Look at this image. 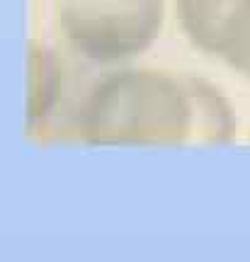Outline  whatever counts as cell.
<instances>
[{"instance_id": "obj_2", "label": "cell", "mask_w": 250, "mask_h": 262, "mask_svg": "<svg viewBox=\"0 0 250 262\" xmlns=\"http://www.w3.org/2000/svg\"><path fill=\"white\" fill-rule=\"evenodd\" d=\"M56 15L80 58L117 63L143 54L160 37L165 0H56Z\"/></svg>"}, {"instance_id": "obj_4", "label": "cell", "mask_w": 250, "mask_h": 262, "mask_svg": "<svg viewBox=\"0 0 250 262\" xmlns=\"http://www.w3.org/2000/svg\"><path fill=\"white\" fill-rule=\"evenodd\" d=\"M185 83L192 97V141L190 146H219L228 143L236 131V114L228 100L216 85L204 78L185 73Z\"/></svg>"}, {"instance_id": "obj_3", "label": "cell", "mask_w": 250, "mask_h": 262, "mask_svg": "<svg viewBox=\"0 0 250 262\" xmlns=\"http://www.w3.org/2000/svg\"><path fill=\"white\" fill-rule=\"evenodd\" d=\"M27 71L25 139L41 146L80 141V114L95 78L37 39L29 41Z\"/></svg>"}, {"instance_id": "obj_5", "label": "cell", "mask_w": 250, "mask_h": 262, "mask_svg": "<svg viewBox=\"0 0 250 262\" xmlns=\"http://www.w3.org/2000/svg\"><path fill=\"white\" fill-rule=\"evenodd\" d=\"M238 3L241 0H175L177 22L192 47L216 56L223 27Z\"/></svg>"}, {"instance_id": "obj_6", "label": "cell", "mask_w": 250, "mask_h": 262, "mask_svg": "<svg viewBox=\"0 0 250 262\" xmlns=\"http://www.w3.org/2000/svg\"><path fill=\"white\" fill-rule=\"evenodd\" d=\"M216 56L250 80V0H241L223 27Z\"/></svg>"}, {"instance_id": "obj_1", "label": "cell", "mask_w": 250, "mask_h": 262, "mask_svg": "<svg viewBox=\"0 0 250 262\" xmlns=\"http://www.w3.org/2000/svg\"><path fill=\"white\" fill-rule=\"evenodd\" d=\"M80 141L93 146H190L192 97L185 73L117 68L97 75L85 95Z\"/></svg>"}]
</instances>
